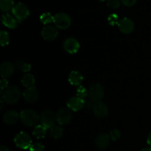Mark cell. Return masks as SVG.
Listing matches in <instances>:
<instances>
[{"mask_svg":"<svg viewBox=\"0 0 151 151\" xmlns=\"http://www.w3.org/2000/svg\"><path fill=\"white\" fill-rule=\"evenodd\" d=\"M40 21L44 24H49L54 21V16L50 13H44L40 16Z\"/></svg>","mask_w":151,"mask_h":151,"instance_id":"cb8c5ba5","label":"cell"},{"mask_svg":"<svg viewBox=\"0 0 151 151\" xmlns=\"http://www.w3.org/2000/svg\"><path fill=\"white\" fill-rule=\"evenodd\" d=\"M140 151H151V148H150V147H145V148H142Z\"/></svg>","mask_w":151,"mask_h":151,"instance_id":"d590c367","label":"cell"},{"mask_svg":"<svg viewBox=\"0 0 151 151\" xmlns=\"http://www.w3.org/2000/svg\"><path fill=\"white\" fill-rule=\"evenodd\" d=\"M56 119V115L54 112L50 109H46L41 112L40 115V121L41 125H44L45 128H52L54 126L55 121Z\"/></svg>","mask_w":151,"mask_h":151,"instance_id":"8992f818","label":"cell"},{"mask_svg":"<svg viewBox=\"0 0 151 151\" xmlns=\"http://www.w3.org/2000/svg\"><path fill=\"white\" fill-rule=\"evenodd\" d=\"M137 0H121V2L126 7H131L137 3Z\"/></svg>","mask_w":151,"mask_h":151,"instance_id":"1f68e13d","label":"cell"},{"mask_svg":"<svg viewBox=\"0 0 151 151\" xmlns=\"http://www.w3.org/2000/svg\"><path fill=\"white\" fill-rule=\"evenodd\" d=\"M83 81V76L78 71H72L69 75V82L72 86H80Z\"/></svg>","mask_w":151,"mask_h":151,"instance_id":"d6986e66","label":"cell"},{"mask_svg":"<svg viewBox=\"0 0 151 151\" xmlns=\"http://www.w3.org/2000/svg\"><path fill=\"white\" fill-rule=\"evenodd\" d=\"M56 27L60 29H66L71 26L72 20L69 15L65 13H58L54 16V21Z\"/></svg>","mask_w":151,"mask_h":151,"instance_id":"277c9868","label":"cell"},{"mask_svg":"<svg viewBox=\"0 0 151 151\" xmlns=\"http://www.w3.org/2000/svg\"><path fill=\"white\" fill-rule=\"evenodd\" d=\"M121 0H107V4L109 7L116 9L120 6Z\"/></svg>","mask_w":151,"mask_h":151,"instance_id":"f546056e","label":"cell"},{"mask_svg":"<svg viewBox=\"0 0 151 151\" xmlns=\"http://www.w3.org/2000/svg\"><path fill=\"white\" fill-rule=\"evenodd\" d=\"M41 35L47 41H54L58 35V31L55 27L48 25L44 27L41 30Z\"/></svg>","mask_w":151,"mask_h":151,"instance_id":"7c38bea8","label":"cell"},{"mask_svg":"<svg viewBox=\"0 0 151 151\" xmlns=\"http://www.w3.org/2000/svg\"><path fill=\"white\" fill-rule=\"evenodd\" d=\"M110 137L109 135L107 134H100L96 137L95 139V142L96 146L98 147L99 149H103L107 148L108 146L109 145V143H110Z\"/></svg>","mask_w":151,"mask_h":151,"instance_id":"e0dca14e","label":"cell"},{"mask_svg":"<svg viewBox=\"0 0 151 151\" xmlns=\"http://www.w3.org/2000/svg\"><path fill=\"white\" fill-rule=\"evenodd\" d=\"M15 4L13 0H0V7L1 10L5 13L12 11Z\"/></svg>","mask_w":151,"mask_h":151,"instance_id":"44dd1931","label":"cell"},{"mask_svg":"<svg viewBox=\"0 0 151 151\" xmlns=\"http://www.w3.org/2000/svg\"><path fill=\"white\" fill-rule=\"evenodd\" d=\"M47 128H45L44 125H38L35 127L33 131H32V134L34 137L37 139H44L46 137L47 134Z\"/></svg>","mask_w":151,"mask_h":151,"instance_id":"7402d4cb","label":"cell"},{"mask_svg":"<svg viewBox=\"0 0 151 151\" xmlns=\"http://www.w3.org/2000/svg\"><path fill=\"white\" fill-rule=\"evenodd\" d=\"M119 29L122 33L129 34L133 32L134 29V24L131 19L128 18H123L120 19L118 24Z\"/></svg>","mask_w":151,"mask_h":151,"instance_id":"4fadbf2b","label":"cell"},{"mask_svg":"<svg viewBox=\"0 0 151 151\" xmlns=\"http://www.w3.org/2000/svg\"><path fill=\"white\" fill-rule=\"evenodd\" d=\"M93 111L97 118H105L109 114V109L106 104L101 101L96 102L93 107Z\"/></svg>","mask_w":151,"mask_h":151,"instance_id":"8fae6325","label":"cell"},{"mask_svg":"<svg viewBox=\"0 0 151 151\" xmlns=\"http://www.w3.org/2000/svg\"><path fill=\"white\" fill-rule=\"evenodd\" d=\"M1 23L6 27L10 28V29H15L18 26L19 22L14 16L10 15V13H5L1 16Z\"/></svg>","mask_w":151,"mask_h":151,"instance_id":"2e32d148","label":"cell"},{"mask_svg":"<svg viewBox=\"0 0 151 151\" xmlns=\"http://www.w3.org/2000/svg\"><path fill=\"white\" fill-rule=\"evenodd\" d=\"M80 44L75 38H68L63 42V48L69 54H75L80 50Z\"/></svg>","mask_w":151,"mask_h":151,"instance_id":"9c48e42d","label":"cell"},{"mask_svg":"<svg viewBox=\"0 0 151 151\" xmlns=\"http://www.w3.org/2000/svg\"><path fill=\"white\" fill-rule=\"evenodd\" d=\"M31 70V65L29 63H25L24 62L22 64V68H21V71H23L24 72H29Z\"/></svg>","mask_w":151,"mask_h":151,"instance_id":"d6a6232c","label":"cell"},{"mask_svg":"<svg viewBox=\"0 0 151 151\" xmlns=\"http://www.w3.org/2000/svg\"><path fill=\"white\" fill-rule=\"evenodd\" d=\"M15 72V66L10 62H4L0 66V74L2 78H10Z\"/></svg>","mask_w":151,"mask_h":151,"instance_id":"9a60e30c","label":"cell"},{"mask_svg":"<svg viewBox=\"0 0 151 151\" xmlns=\"http://www.w3.org/2000/svg\"><path fill=\"white\" fill-rule=\"evenodd\" d=\"M105 90L100 83H94L90 86L88 90V96L90 100L94 102H99L104 97Z\"/></svg>","mask_w":151,"mask_h":151,"instance_id":"52a82bcc","label":"cell"},{"mask_svg":"<svg viewBox=\"0 0 151 151\" xmlns=\"http://www.w3.org/2000/svg\"><path fill=\"white\" fill-rule=\"evenodd\" d=\"M20 118V115L16 111L10 110L5 112L3 116V121L7 125H14Z\"/></svg>","mask_w":151,"mask_h":151,"instance_id":"ac0fdd59","label":"cell"},{"mask_svg":"<svg viewBox=\"0 0 151 151\" xmlns=\"http://www.w3.org/2000/svg\"><path fill=\"white\" fill-rule=\"evenodd\" d=\"M147 144H148L149 145H150L151 147V132L148 134V136H147Z\"/></svg>","mask_w":151,"mask_h":151,"instance_id":"836d02e7","label":"cell"},{"mask_svg":"<svg viewBox=\"0 0 151 151\" xmlns=\"http://www.w3.org/2000/svg\"><path fill=\"white\" fill-rule=\"evenodd\" d=\"M10 43V35L8 32L4 30H1L0 32V44L1 47L8 45Z\"/></svg>","mask_w":151,"mask_h":151,"instance_id":"d4e9b609","label":"cell"},{"mask_svg":"<svg viewBox=\"0 0 151 151\" xmlns=\"http://www.w3.org/2000/svg\"><path fill=\"white\" fill-rule=\"evenodd\" d=\"M108 22L110 25L114 26V25L119 24V17L116 13H112V14L109 15V17H108Z\"/></svg>","mask_w":151,"mask_h":151,"instance_id":"83f0119b","label":"cell"},{"mask_svg":"<svg viewBox=\"0 0 151 151\" xmlns=\"http://www.w3.org/2000/svg\"><path fill=\"white\" fill-rule=\"evenodd\" d=\"M3 102H4V100H3L2 99H1V109H0V110H2L3 106H4V104H3Z\"/></svg>","mask_w":151,"mask_h":151,"instance_id":"8d00e7d4","label":"cell"},{"mask_svg":"<svg viewBox=\"0 0 151 151\" xmlns=\"http://www.w3.org/2000/svg\"><path fill=\"white\" fill-rule=\"evenodd\" d=\"M72 114L70 109L68 108H62L56 114V120L60 125H68L72 120Z\"/></svg>","mask_w":151,"mask_h":151,"instance_id":"ba28073f","label":"cell"},{"mask_svg":"<svg viewBox=\"0 0 151 151\" xmlns=\"http://www.w3.org/2000/svg\"><path fill=\"white\" fill-rule=\"evenodd\" d=\"M1 99L7 104H15L21 97V91L19 88L15 86H11L6 88L1 93Z\"/></svg>","mask_w":151,"mask_h":151,"instance_id":"6da1fadb","label":"cell"},{"mask_svg":"<svg viewBox=\"0 0 151 151\" xmlns=\"http://www.w3.org/2000/svg\"><path fill=\"white\" fill-rule=\"evenodd\" d=\"M0 151H10V150H9V149L7 148V147H5V146H1V147H0Z\"/></svg>","mask_w":151,"mask_h":151,"instance_id":"e575fe53","label":"cell"},{"mask_svg":"<svg viewBox=\"0 0 151 151\" xmlns=\"http://www.w3.org/2000/svg\"><path fill=\"white\" fill-rule=\"evenodd\" d=\"M8 81H7V79L5 78H2L0 82V88H1V93L3 92L4 90H5L6 88H8Z\"/></svg>","mask_w":151,"mask_h":151,"instance_id":"4dcf8cb0","label":"cell"},{"mask_svg":"<svg viewBox=\"0 0 151 151\" xmlns=\"http://www.w3.org/2000/svg\"><path fill=\"white\" fill-rule=\"evenodd\" d=\"M29 151H44V146L40 142H35L32 144L30 147L29 148Z\"/></svg>","mask_w":151,"mask_h":151,"instance_id":"f1b7e54d","label":"cell"},{"mask_svg":"<svg viewBox=\"0 0 151 151\" xmlns=\"http://www.w3.org/2000/svg\"><path fill=\"white\" fill-rule=\"evenodd\" d=\"M63 128L61 126H53L50 129V134L52 137L55 139H59L63 136Z\"/></svg>","mask_w":151,"mask_h":151,"instance_id":"603a6c76","label":"cell"},{"mask_svg":"<svg viewBox=\"0 0 151 151\" xmlns=\"http://www.w3.org/2000/svg\"><path fill=\"white\" fill-rule=\"evenodd\" d=\"M98 1H106V0H98Z\"/></svg>","mask_w":151,"mask_h":151,"instance_id":"74e56055","label":"cell"},{"mask_svg":"<svg viewBox=\"0 0 151 151\" xmlns=\"http://www.w3.org/2000/svg\"><path fill=\"white\" fill-rule=\"evenodd\" d=\"M109 137H110L111 140H112L113 142H116L121 137V133L119 130L117 129H114L112 131H110L109 133Z\"/></svg>","mask_w":151,"mask_h":151,"instance_id":"4316f807","label":"cell"},{"mask_svg":"<svg viewBox=\"0 0 151 151\" xmlns=\"http://www.w3.org/2000/svg\"><path fill=\"white\" fill-rule=\"evenodd\" d=\"M88 94V91L86 88L83 86H80L77 88V97H80L81 99H84L86 97Z\"/></svg>","mask_w":151,"mask_h":151,"instance_id":"484cf974","label":"cell"},{"mask_svg":"<svg viewBox=\"0 0 151 151\" xmlns=\"http://www.w3.org/2000/svg\"><path fill=\"white\" fill-rule=\"evenodd\" d=\"M35 82V78L32 74L27 73L22 78V84L27 88L34 86Z\"/></svg>","mask_w":151,"mask_h":151,"instance_id":"ffe728a7","label":"cell"},{"mask_svg":"<svg viewBox=\"0 0 151 151\" xmlns=\"http://www.w3.org/2000/svg\"><path fill=\"white\" fill-rule=\"evenodd\" d=\"M14 143L19 148L26 150L29 149L32 145V139L28 134L25 132H20L15 137Z\"/></svg>","mask_w":151,"mask_h":151,"instance_id":"5b68a950","label":"cell"},{"mask_svg":"<svg viewBox=\"0 0 151 151\" xmlns=\"http://www.w3.org/2000/svg\"><path fill=\"white\" fill-rule=\"evenodd\" d=\"M86 102L83 99H81L78 97H72L69 99L66 103L68 109L72 111H79L80 110L84 107Z\"/></svg>","mask_w":151,"mask_h":151,"instance_id":"30bf717a","label":"cell"},{"mask_svg":"<svg viewBox=\"0 0 151 151\" xmlns=\"http://www.w3.org/2000/svg\"><path fill=\"white\" fill-rule=\"evenodd\" d=\"M23 97L26 102L34 103L38 100V94L35 86L27 88L23 93Z\"/></svg>","mask_w":151,"mask_h":151,"instance_id":"5bb4252c","label":"cell"},{"mask_svg":"<svg viewBox=\"0 0 151 151\" xmlns=\"http://www.w3.org/2000/svg\"><path fill=\"white\" fill-rule=\"evenodd\" d=\"M20 119L22 123L28 127L35 126L40 120L38 114L31 109H24L20 113Z\"/></svg>","mask_w":151,"mask_h":151,"instance_id":"7a4b0ae2","label":"cell"},{"mask_svg":"<svg viewBox=\"0 0 151 151\" xmlns=\"http://www.w3.org/2000/svg\"><path fill=\"white\" fill-rule=\"evenodd\" d=\"M14 17L17 19L19 23L26 19L29 16V10L26 4L22 2H19L15 4L13 10H12Z\"/></svg>","mask_w":151,"mask_h":151,"instance_id":"3957f363","label":"cell"}]
</instances>
